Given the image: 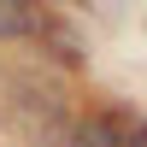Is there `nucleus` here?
Here are the masks:
<instances>
[{
	"mask_svg": "<svg viewBox=\"0 0 147 147\" xmlns=\"http://www.w3.org/2000/svg\"><path fill=\"white\" fill-rule=\"evenodd\" d=\"M24 35H41V12L24 0H0V41H24Z\"/></svg>",
	"mask_w": 147,
	"mask_h": 147,
	"instance_id": "nucleus-2",
	"label": "nucleus"
},
{
	"mask_svg": "<svg viewBox=\"0 0 147 147\" xmlns=\"http://www.w3.org/2000/svg\"><path fill=\"white\" fill-rule=\"evenodd\" d=\"M118 124H124V112H88L65 147H118Z\"/></svg>",
	"mask_w": 147,
	"mask_h": 147,
	"instance_id": "nucleus-1",
	"label": "nucleus"
},
{
	"mask_svg": "<svg viewBox=\"0 0 147 147\" xmlns=\"http://www.w3.org/2000/svg\"><path fill=\"white\" fill-rule=\"evenodd\" d=\"M118 147H147V118L124 112V124H118Z\"/></svg>",
	"mask_w": 147,
	"mask_h": 147,
	"instance_id": "nucleus-3",
	"label": "nucleus"
}]
</instances>
